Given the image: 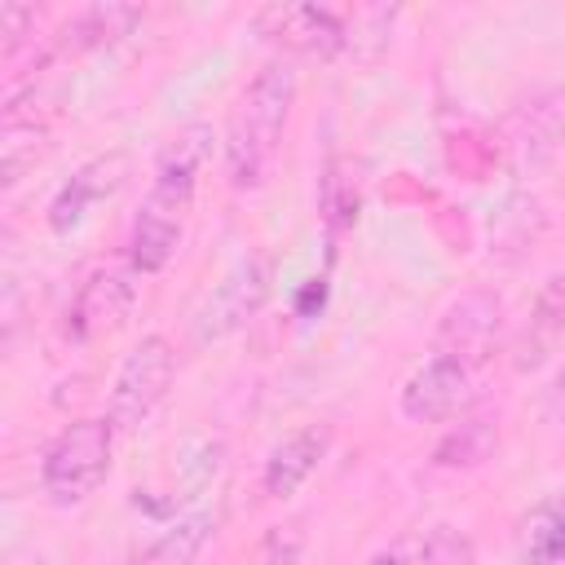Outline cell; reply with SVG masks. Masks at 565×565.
Returning a JSON list of instances; mask_svg holds the SVG:
<instances>
[{"label":"cell","mask_w":565,"mask_h":565,"mask_svg":"<svg viewBox=\"0 0 565 565\" xmlns=\"http://www.w3.org/2000/svg\"><path fill=\"white\" fill-rule=\"evenodd\" d=\"M172 375H177V349L168 344V335L159 331L141 335L119 362L115 384H110L106 419L115 424V433H137L154 415V406L168 397Z\"/></svg>","instance_id":"cell-4"},{"label":"cell","mask_w":565,"mask_h":565,"mask_svg":"<svg viewBox=\"0 0 565 565\" xmlns=\"http://www.w3.org/2000/svg\"><path fill=\"white\" fill-rule=\"evenodd\" d=\"M212 534H216V512L199 508V512L172 521L132 565H194V556L207 547Z\"/></svg>","instance_id":"cell-17"},{"label":"cell","mask_w":565,"mask_h":565,"mask_svg":"<svg viewBox=\"0 0 565 565\" xmlns=\"http://www.w3.org/2000/svg\"><path fill=\"white\" fill-rule=\"evenodd\" d=\"M300 556H305V525L300 521H278L256 543L252 565H300Z\"/></svg>","instance_id":"cell-21"},{"label":"cell","mask_w":565,"mask_h":565,"mask_svg":"<svg viewBox=\"0 0 565 565\" xmlns=\"http://www.w3.org/2000/svg\"><path fill=\"white\" fill-rule=\"evenodd\" d=\"M472 388V366L450 358V353H433L406 384H402V415L411 424H437L450 419Z\"/></svg>","instance_id":"cell-9"},{"label":"cell","mask_w":565,"mask_h":565,"mask_svg":"<svg viewBox=\"0 0 565 565\" xmlns=\"http://www.w3.org/2000/svg\"><path fill=\"white\" fill-rule=\"evenodd\" d=\"M499 331H503V300L490 287H468L441 309L433 344H437V353H450V358L477 366L494 349Z\"/></svg>","instance_id":"cell-6"},{"label":"cell","mask_w":565,"mask_h":565,"mask_svg":"<svg viewBox=\"0 0 565 565\" xmlns=\"http://www.w3.org/2000/svg\"><path fill=\"white\" fill-rule=\"evenodd\" d=\"M296 106V66L287 57H269L247 88L238 93L234 110H230V132H225V177L234 190H256L265 185L278 150H282V132Z\"/></svg>","instance_id":"cell-1"},{"label":"cell","mask_w":565,"mask_h":565,"mask_svg":"<svg viewBox=\"0 0 565 565\" xmlns=\"http://www.w3.org/2000/svg\"><path fill=\"white\" fill-rule=\"evenodd\" d=\"M494 446H499V428L490 419H463L437 441L433 468H477L494 455Z\"/></svg>","instance_id":"cell-18"},{"label":"cell","mask_w":565,"mask_h":565,"mask_svg":"<svg viewBox=\"0 0 565 565\" xmlns=\"http://www.w3.org/2000/svg\"><path fill=\"white\" fill-rule=\"evenodd\" d=\"M547 415L552 419H565V362H561V371H556V380L547 388Z\"/></svg>","instance_id":"cell-22"},{"label":"cell","mask_w":565,"mask_h":565,"mask_svg":"<svg viewBox=\"0 0 565 565\" xmlns=\"http://www.w3.org/2000/svg\"><path fill=\"white\" fill-rule=\"evenodd\" d=\"M503 146L516 177L543 172L565 146V93L534 88L530 97H521L503 119Z\"/></svg>","instance_id":"cell-5"},{"label":"cell","mask_w":565,"mask_h":565,"mask_svg":"<svg viewBox=\"0 0 565 565\" xmlns=\"http://www.w3.org/2000/svg\"><path fill=\"white\" fill-rule=\"evenodd\" d=\"M260 26L278 44L322 57V62H331L349 49V26L340 22V13L322 9V4H269V9H260Z\"/></svg>","instance_id":"cell-10"},{"label":"cell","mask_w":565,"mask_h":565,"mask_svg":"<svg viewBox=\"0 0 565 565\" xmlns=\"http://www.w3.org/2000/svg\"><path fill=\"white\" fill-rule=\"evenodd\" d=\"M322 300H327V287H322V278H309V282H305V291L296 296V309H300V313H309L313 305L322 309Z\"/></svg>","instance_id":"cell-23"},{"label":"cell","mask_w":565,"mask_h":565,"mask_svg":"<svg viewBox=\"0 0 565 565\" xmlns=\"http://www.w3.org/2000/svg\"><path fill=\"white\" fill-rule=\"evenodd\" d=\"M212 141H216V137H212L207 124H185V128L168 141V150L159 154L154 185H150L146 203L185 221V212H190V203H194V190H199V177H203V168H207V159H212Z\"/></svg>","instance_id":"cell-7"},{"label":"cell","mask_w":565,"mask_h":565,"mask_svg":"<svg viewBox=\"0 0 565 565\" xmlns=\"http://www.w3.org/2000/svg\"><path fill=\"white\" fill-rule=\"evenodd\" d=\"M110 459H115V424L75 419L49 441L40 459V486L57 508H75L106 481Z\"/></svg>","instance_id":"cell-2"},{"label":"cell","mask_w":565,"mask_h":565,"mask_svg":"<svg viewBox=\"0 0 565 565\" xmlns=\"http://www.w3.org/2000/svg\"><path fill=\"white\" fill-rule=\"evenodd\" d=\"M137 22H141V9H137V4L97 0V4L79 9V13H71V18L62 22V31H57L49 44H53L57 57H66V53H71V57H75V53H93V49L115 44L119 35H128Z\"/></svg>","instance_id":"cell-14"},{"label":"cell","mask_w":565,"mask_h":565,"mask_svg":"<svg viewBox=\"0 0 565 565\" xmlns=\"http://www.w3.org/2000/svg\"><path fill=\"white\" fill-rule=\"evenodd\" d=\"M366 565H415V561L406 556V547H380V552H375Z\"/></svg>","instance_id":"cell-24"},{"label":"cell","mask_w":565,"mask_h":565,"mask_svg":"<svg viewBox=\"0 0 565 565\" xmlns=\"http://www.w3.org/2000/svg\"><path fill=\"white\" fill-rule=\"evenodd\" d=\"M274 291V256L269 252H247L230 265V274L203 296V305L190 318L194 344H216L234 331H243L269 300Z\"/></svg>","instance_id":"cell-3"},{"label":"cell","mask_w":565,"mask_h":565,"mask_svg":"<svg viewBox=\"0 0 565 565\" xmlns=\"http://www.w3.org/2000/svg\"><path fill=\"white\" fill-rule=\"evenodd\" d=\"M561 335H565V269H556V274H547L539 282L534 305H530V318H525V327H521V335L512 344V366L521 375L525 371H539L552 358V349H556Z\"/></svg>","instance_id":"cell-13"},{"label":"cell","mask_w":565,"mask_h":565,"mask_svg":"<svg viewBox=\"0 0 565 565\" xmlns=\"http://www.w3.org/2000/svg\"><path fill=\"white\" fill-rule=\"evenodd\" d=\"M327 450H331V424H305V428L287 433L269 450V459H265V472H260L265 494L269 499H291L318 472V463L327 459Z\"/></svg>","instance_id":"cell-12"},{"label":"cell","mask_w":565,"mask_h":565,"mask_svg":"<svg viewBox=\"0 0 565 565\" xmlns=\"http://www.w3.org/2000/svg\"><path fill=\"white\" fill-rule=\"evenodd\" d=\"M132 300H137V282L128 269H115V265L93 269L66 309V335L88 344V340L119 331L124 318L132 313Z\"/></svg>","instance_id":"cell-8"},{"label":"cell","mask_w":565,"mask_h":565,"mask_svg":"<svg viewBox=\"0 0 565 565\" xmlns=\"http://www.w3.org/2000/svg\"><path fill=\"white\" fill-rule=\"evenodd\" d=\"M44 146H49L44 124H4V141H0V181H4V190L18 185L26 168H35Z\"/></svg>","instance_id":"cell-19"},{"label":"cell","mask_w":565,"mask_h":565,"mask_svg":"<svg viewBox=\"0 0 565 565\" xmlns=\"http://www.w3.org/2000/svg\"><path fill=\"white\" fill-rule=\"evenodd\" d=\"M124 177H128V159H124L119 150L79 163V168L62 181V190L53 194V203H49V230H53V234L79 230L84 216H88L97 203H106V199L124 185Z\"/></svg>","instance_id":"cell-11"},{"label":"cell","mask_w":565,"mask_h":565,"mask_svg":"<svg viewBox=\"0 0 565 565\" xmlns=\"http://www.w3.org/2000/svg\"><path fill=\"white\" fill-rule=\"evenodd\" d=\"M521 565H565V494L543 499L516 530Z\"/></svg>","instance_id":"cell-16"},{"label":"cell","mask_w":565,"mask_h":565,"mask_svg":"<svg viewBox=\"0 0 565 565\" xmlns=\"http://www.w3.org/2000/svg\"><path fill=\"white\" fill-rule=\"evenodd\" d=\"M128 565H132V561H128Z\"/></svg>","instance_id":"cell-25"},{"label":"cell","mask_w":565,"mask_h":565,"mask_svg":"<svg viewBox=\"0 0 565 565\" xmlns=\"http://www.w3.org/2000/svg\"><path fill=\"white\" fill-rule=\"evenodd\" d=\"M419 565H477V547L463 530L437 521L419 539Z\"/></svg>","instance_id":"cell-20"},{"label":"cell","mask_w":565,"mask_h":565,"mask_svg":"<svg viewBox=\"0 0 565 565\" xmlns=\"http://www.w3.org/2000/svg\"><path fill=\"white\" fill-rule=\"evenodd\" d=\"M181 230H185L181 216L141 203V212H137V221H132V234H128V260H132V269H137V274H159V269L177 256Z\"/></svg>","instance_id":"cell-15"}]
</instances>
